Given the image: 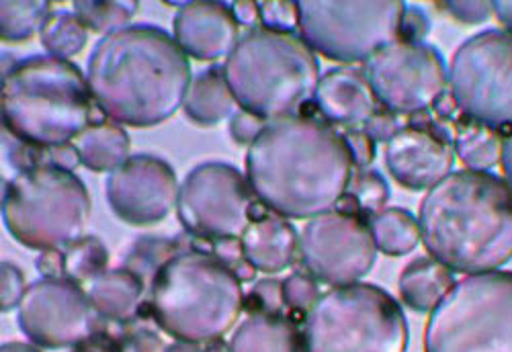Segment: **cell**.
Segmentation results:
<instances>
[{"label": "cell", "instance_id": "6da1fadb", "mask_svg": "<svg viewBox=\"0 0 512 352\" xmlns=\"http://www.w3.org/2000/svg\"><path fill=\"white\" fill-rule=\"evenodd\" d=\"M353 174L343 134L310 115L267 123L246 152V179L256 199L287 219H312L336 209Z\"/></svg>", "mask_w": 512, "mask_h": 352}, {"label": "cell", "instance_id": "7a4b0ae2", "mask_svg": "<svg viewBox=\"0 0 512 352\" xmlns=\"http://www.w3.org/2000/svg\"><path fill=\"white\" fill-rule=\"evenodd\" d=\"M191 62L158 25H127L101 37L89 56L87 82L105 117L138 129L156 127L185 103Z\"/></svg>", "mask_w": 512, "mask_h": 352}, {"label": "cell", "instance_id": "3957f363", "mask_svg": "<svg viewBox=\"0 0 512 352\" xmlns=\"http://www.w3.org/2000/svg\"><path fill=\"white\" fill-rule=\"evenodd\" d=\"M418 224L451 273L498 271L512 260V187L492 172H451L420 201Z\"/></svg>", "mask_w": 512, "mask_h": 352}, {"label": "cell", "instance_id": "277c9868", "mask_svg": "<svg viewBox=\"0 0 512 352\" xmlns=\"http://www.w3.org/2000/svg\"><path fill=\"white\" fill-rule=\"evenodd\" d=\"M0 111L15 142L52 150L74 144L101 109L76 64L39 54L3 70Z\"/></svg>", "mask_w": 512, "mask_h": 352}, {"label": "cell", "instance_id": "5b68a950", "mask_svg": "<svg viewBox=\"0 0 512 352\" xmlns=\"http://www.w3.org/2000/svg\"><path fill=\"white\" fill-rule=\"evenodd\" d=\"M236 105L267 123L300 115L314 101L320 62L302 35L246 29L224 62Z\"/></svg>", "mask_w": 512, "mask_h": 352}, {"label": "cell", "instance_id": "8992f818", "mask_svg": "<svg viewBox=\"0 0 512 352\" xmlns=\"http://www.w3.org/2000/svg\"><path fill=\"white\" fill-rule=\"evenodd\" d=\"M148 312L156 326L181 342H220L244 310L238 277L209 252L183 250L150 283Z\"/></svg>", "mask_w": 512, "mask_h": 352}, {"label": "cell", "instance_id": "52a82bcc", "mask_svg": "<svg viewBox=\"0 0 512 352\" xmlns=\"http://www.w3.org/2000/svg\"><path fill=\"white\" fill-rule=\"evenodd\" d=\"M91 195L74 170L41 164L17 172L3 193V222L31 250H68L84 238Z\"/></svg>", "mask_w": 512, "mask_h": 352}, {"label": "cell", "instance_id": "ba28073f", "mask_svg": "<svg viewBox=\"0 0 512 352\" xmlns=\"http://www.w3.org/2000/svg\"><path fill=\"white\" fill-rule=\"evenodd\" d=\"M306 352H406L402 305L371 283L332 287L302 322Z\"/></svg>", "mask_w": 512, "mask_h": 352}, {"label": "cell", "instance_id": "9c48e42d", "mask_svg": "<svg viewBox=\"0 0 512 352\" xmlns=\"http://www.w3.org/2000/svg\"><path fill=\"white\" fill-rule=\"evenodd\" d=\"M424 352H512V271L455 283L424 326Z\"/></svg>", "mask_w": 512, "mask_h": 352}, {"label": "cell", "instance_id": "30bf717a", "mask_svg": "<svg viewBox=\"0 0 512 352\" xmlns=\"http://www.w3.org/2000/svg\"><path fill=\"white\" fill-rule=\"evenodd\" d=\"M300 35L320 56L340 62H369L400 39L406 3L400 0H300Z\"/></svg>", "mask_w": 512, "mask_h": 352}, {"label": "cell", "instance_id": "8fae6325", "mask_svg": "<svg viewBox=\"0 0 512 352\" xmlns=\"http://www.w3.org/2000/svg\"><path fill=\"white\" fill-rule=\"evenodd\" d=\"M449 93L461 115L498 131L512 127V33L467 37L449 64Z\"/></svg>", "mask_w": 512, "mask_h": 352}, {"label": "cell", "instance_id": "7c38bea8", "mask_svg": "<svg viewBox=\"0 0 512 352\" xmlns=\"http://www.w3.org/2000/svg\"><path fill=\"white\" fill-rule=\"evenodd\" d=\"M246 176L226 162L197 164L181 183L177 215L197 240L242 238L259 203Z\"/></svg>", "mask_w": 512, "mask_h": 352}, {"label": "cell", "instance_id": "4fadbf2b", "mask_svg": "<svg viewBox=\"0 0 512 352\" xmlns=\"http://www.w3.org/2000/svg\"><path fill=\"white\" fill-rule=\"evenodd\" d=\"M365 76L379 107L398 117L433 109L449 84L443 54L431 43L404 39L381 48L365 64Z\"/></svg>", "mask_w": 512, "mask_h": 352}, {"label": "cell", "instance_id": "5bb4252c", "mask_svg": "<svg viewBox=\"0 0 512 352\" xmlns=\"http://www.w3.org/2000/svg\"><path fill=\"white\" fill-rule=\"evenodd\" d=\"M377 246L369 219L332 209L308 219L300 236L304 269L330 287L359 283L375 264Z\"/></svg>", "mask_w": 512, "mask_h": 352}, {"label": "cell", "instance_id": "9a60e30c", "mask_svg": "<svg viewBox=\"0 0 512 352\" xmlns=\"http://www.w3.org/2000/svg\"><path fill=\"white\" fill-rule=\"evenodd\" d=\"M17 324L39 348H72L93 332L107 328L82 285L60 277L31 283L19 303Z\"/></svg>", "mask_w": 512, "mask_h": 352}, {"label": "cell", "instance_id": "2e32d148", "mask_svg": "<svg viewBox=\"0 0 512 352\" xmlns=\"http://www.w3.org/2000/svg\"><path fill=\"white\" fill-rule=\"evenodd\" d=\"M177 172L166 160L136 154L107 174L105 197L117 219L134 228L156 226L177 209Z\"/></svg>", "mask_w": 512, "mask_h": 352}, {"label": "cell", "instance_id": "e0dca14e", "mask_svg": "<svg viewBox=\"0 0 512 352\" xmlns=\"http://www.w3.org/2000/svg\"><path fill=\"white\" fill-rule=\"evenodd\" d=\"M383 162L400 187L431 191L451 174L455 148L441 123H406L386 142Z\"/></svg>", "mask_w": 512, "mask_h": 352}, {"label": "cell", "instance_id": "ac0fdd59", "mask_svg": "<svg viewBox=\"0 0 512 352\" xmlns=\"http://www.w3.org/2000/svg\"><path fill=\"white\" fill-rule=\"evenodd\" d=\"M173 37L181 50L199 62H216L232 54L240 39V23L232 5L216 0L185 3L173 21Z\"/></svg>", "mask_w": 512, "mask_h": 352}, {"label": "cell", "instance_id": "d6986e66", "mask_svg": "<svg viewBox=\"0 0 512 352\" xmlns=\"http://www.w3.org/2000/svg\"><path fill=\"white\" fill-rule=\"evenodd\" d=\"M314 103L326 123L345 125L347 129L365 127L381 109L365 70L351 66L330 68L318 82Z\"/></svg>", "mask_w": 512, "mask_h": 352}, {"label": "cell", "instance_id": "ffe728a7", "mask_svg": "<svg viewBox=\"0 0 512 352\" xmlns=\"http://www.w3.org/2000/svg\"><path fill=\"white\" fill-rule=\"evenodd\" d=\"M240 242L246 260L265 275H277L289 269L300 254V236L289 219L267 209L252 219Z\"/></svg>", "mask_w": 512, "mask_h": 352}, {"label": "cell", "instance_id": "44dd1931", "mask_svg": "<svg viewBox=\"0 0 512 352\" xmlns=\"http://www.w3.org/2000/svg\"><path fill=\"white\" fill-rule=\"evenodd\" d=\"M93 310L105 320L119 326H127L136 320L146 283L140 275L130 269H113L105 271L91 283L84 285Z\"/></svg>", "mask_w": 512, "mask_h": 352}, {"label": "cell", "instance_id": "7402d4cb", "mask_svg": "<svg viewBox=\"0 0 512 352\" xmlns=\"http://www.w3.org/2000/svg\"><path fill=\"white\" fill-rule=\"evenodd\" d=\"M228 352H306L304 332L289 316L250 314L234 330Z\"/></svg>", "mask_w": 512, "mask_h": 352}, {"label": "cell", "instance_id": "603a6c76", "mask_svg": "<svg viewBox=\"0 0 512 352\" xmlns=\"http://www.w3.org/2000/svg\"><path fill=\"white\" fill-rule=\"evenodd\" d=\"M453 287V273L433 256H420L408 262L398 281L402 303L418 314L433 312Z\"/></svg>", "mask_w": 512, "mask_h": 352}, {"label": "cell", "instance_id": "cb8c5ba5", "mask_svg": "<svg viewBox=\"0 0 512 352\" xmlns=\"http://www.w3.org/2000/svg\"><path fill=\"white\" fill-rule=\"evenodd\" d=\"M236 101L222 66H211L193 76L183 103L185 117L199 127H213L236 113Z\"/></svg>", "mask_w": 512, "mask_h": 352}, {"label": "cell", "instance_id": "d4e9b609", "mask_svg": "<svg viewBox=\"0 0 512 352\" xmlns=\"http://www.w3.org/2000/svg\"><path fill=\"white\" fill-rule=\"evenodd\" d=\"M80 166L93 172H113L130 158L132 142L127 131L115 121L93 123L74 140Z\"/></svg>", "mask_w": 512, "mask_h": 352}, {"label": "cell", "instance_id": "484cf974", "mask_svg": "<svg viewBox=\"0 0 512 352\" xmlns=\"http://www.w3.org/2000/svg\"><path fill=\"white\" fill-rule=\"evenodd\" d=\"M455 154L467 170L488 172L502 158L504 138L498 129L459 115L453 121Z\"/></svg>", "mask_w": 512, "mask_h": 352}, {"label": "cell", "instance_id": "4316f807", "mask_svg": "<svg viewBox=\"0 0 512 352\" xmlns=\"http://www.w3.org/2000/svg\"><path fill=\"white\" fill-rule=\"evenodd\" d=\"M375 246L386 256H406L422 242L418 217L402 207H386L369 219Z\"/></svg>", "mask_w": 512, "mask_h": 352}, {"label": "cell", "instance_id": "83f0119b", "mask_svg": "<svg viewBox=\"0 0 512 352\" xmlns=\"http://www.w3.org/2000/svg\"><path fill=\"white\" fill-rule=\"evenodd\" d=\"M52 13L46 0H5L0 5V39L7 43L29 41L41 33Z\"/></svg>", "mask_w": 512, "mask_h": 352}, {"label": "cell", "instance_id": "f1b7e54d", "mask_svg": "<svg viewBox=\"0 0 512 352\" xmlns=\"http://www.w3.org/2000/svg\"><path fill=\"white\" fill-rule=\"evenodd\" d=\"M39 39L50 56L70 60L87 46L89 29L74 11H56L41 29Z\"/></svg>", "mask_w": 512, "mask_h": 352}, {"label": "cell", "instance_id": "f546056e", "mask_svg": "<svg viewBox=\"0 0 512 352\" xmlns=\"http://www.w3.org/2000/svg\"><path fill=\"white\" fill-rule=\"evenodd\" d=\"M140 5L134 3V0H78L74 3V13L78 19L87 25V29L99 33V35H109L115 33L127 25H132L130 21L136 17Z\"/></svg>", "mask_w": 512, "mask_h": 352}, {"label": "cell", "instance_id": "4dcf8cb0", "mask_svg": "<svg viewBox=\"0 0 512 352\" xmlns=\"http://www.w3.org/2000/svg\"><path fill=\"white\" fill-rule=\"evenodd\" d=\"M109 252L97 236H84L68 250H64L66 279L87 285L107 271Z\"/></svg>", "mask_w": 512, "mask_h": 352}, {"label": "cell", "instance_id": "1f68e13d", "mask_svg": "<svg viewBox=\"0 0 512 352\" xmlns=\"http://www.w3.org/2000/svg\"><path fill=\"white\" fill-rule=\"evenodd\" d=\"M185 248L177 240H168V238H140L132 250L127 252L123 267L134 271L144 279V283H152L156 273L164 267V264L183 252Z\"/></svg>", "mask_w": 512, "mask_h": 352}, {"label": "cell", "instance_id": "d6a6232c", "mask_svg": "<svg viewBox=\"0 0 512 352\" xmlns=\"http://www.w3.org/2000/svg\"><path fill=\"white\" fill-rule=\"evenodd\" d=\"M347 195L357 203L361 215L371 219L386 209V203L390 201V185L377 170L359 168L353 174Z\"/></svg>", "mask_w": 512, "mask_h": 352}, {"label": "cell", "instance_id": "836d02e7", "mask_svg": "<svg viewBox=\"0 0 512 352\" xmlns=\"http://www.w3.org/2000/svg\"><path fill=\"white\" fill-rule=\"evenodd\" d=\"M320 295L318 281L308 271H295L283 279V301L287 312L306 318Z\"/></svg>", "mask_w": 512, "mask_h": 352}, {"label": "cell", "instance_id": "e575fe53", "mask_svg": "<svg viewBox=\"0 0 512 352\" xmlns=\"http://www.w3.org/2000/svg\"><path fill=\"white\" fill-rule=\"evenodd\" d=\"M244 310L250 314H271L287 316V307L283 301V281L267 277L250 289V295L244 297Z\"/></svg>", "mask_w": 512, "mask_h": 352}, {"label": "cell", "instance_id": "d590c367", "mask_svg": "<svg viewBox=\"0 0 512 352\" xmlns=\"http://www.w3.org/2000/svg\"><path fill=\"white\" fill-rule=\"evenodd\" d=\"M259 21L271 31H300V11H297V3H291V0H267V3H259Z\"/></svg>", "mask_w": 512, "mask_h": 352}, {"label": "cell", "instance_id": "8d00e7d4", "mask_svg": "<svg viewBox=\"0 0 512 352\" xmlns=\"http://www.w3.org/2000/svg\"><path fill=\"white\" fill-rule=\"evenodd\" d=\"M27 291L25 275L13 262H3L0 267V310L11 312L19 307Z\"/></svg>", "mask_w": 512, "mask_h": 352}, {"label": "cell", "instance_id": "74e56055", "mask_svg": "<svg viewBox=\"0 0 512 352\" xmlns=\"http://www.w3.org/2000/svg\"><path fill=\"white\" fill-rule=\"evenodd\" d=\"M267 127V121L254 117L252 113H246V111H236L232 117H230V125H228V131H230V138L240 144V146H252L256 142V138H259L263 134V129Z\"/></svg>", "mask_w": 512, "mask_h": 352}, {"label": "cell", "instance_id": "f35d334b", "mask_svg": "<svg viewBox=\"0 0 512 352\" xmlns=\"http://www.w3.org/2000/svg\"><path fill=\"white\" fill-rule=\"evenodd\" d=\"M347 146H349V152L353 156V164L355 168H367L373 158H375V150H377V142L367 134L365 127H353V129H347L343 134Z\"/></svg>", "mask_w": 512, "mask_h": 352}, {"label": "cell", "instance_id": "ab89813d", "mask_svg": "<svg viewBox=\"0 0 512 352\" xmlns=\"http://www.w3.org/2000/svg\"><path fill=\"white\" fill-rule=\"evenodd\" d=\"M453 19H457L459 23L465 25H480L484 23L494 11H492V3H486V0H474V3H455V0H447V3L441 5Z\"/></svg>", "mask_w": 512, "mask_h": 352}, {"label": "cell", "instance_id": "60d3db41", "mask_svg": "<svg viewBox=\"0 0 512 352\" xmlns=\"http://www.w3.org/2000/svg\"><path fill=\"white\" fill-rule=\"evenodd\" d=\"M72 352H125V338L101 328L72 346Z\"/></svg>", "mask_w": 512, "mask_h": 352}, {"label": "cell", "instance_id": "b9f144b4", "mask_svg": "<svg viewBox=\"0 0 512 352\" xmlns=\"http://www.w3.org/2000/svg\"><path fill=\"white\" fill-rule=\"evenodd\" d=\"M431 31V21L426 17V13L420 7H408L402 17V27H400V39L404 41H424L426 33Z\"/></svg>", "mask_w": 512, "mask_h": 352}, {"label": "cell", "instance_id": "7bdbcfd3", "mask_svg": "<svg viewBox=\"0 0 512 352\" xmlns=\"http://www.w3.org/2000/svg\"><path fill=\"white\" fill-rule=\"evenodd\" d=\"M125 338L134 348V352H164V348H166L162 338L146 326H140L132 332H127Z\"/></svg>", "mask_w": 512, "mask_h": 352}, {"label": "cell", "instance_id": "ee69618b", "mask_svg": "<svg viewBox=\"0 0 512 352\" xmlns=\"http://www.w3.org/2000/svg\"><path fill=\"white\" fill-rule=\"evenodd\" d=\"M35 267L46 279L66 277V271H64V252L62 250H44V252L37 256Z\"/></svg>", "mask_w": 512, "mask_h": 352}, {"label": "cell", "instance_id": "f6af8a7d", "mask_svg": "<svg viewBox=\"0 0 512 352\" xmlns=\"http://www.w3.org/2000/svg\"><path fill=\"white\" fill-rule=\"evenodd\" d=\"M164 352H228V346L220 342H209V344H197V342H173L164 348Z\"/></svg>", "mask_w": 512, "mask_h": 352}, {"label": "cell", "instance_id": "bcb514c9", "mask_svg": "<svg viewBox=\"0 0 512 352\" xmlns=\"http://www.w3.org/2000/svg\"><path fill=\"white\" fill-rule=\"evenodd\" d=\"M232 11L240 25L248 29L256 27V21H259V3H234Z\"/></svg>", "mask_w": 512, "mask_h": 352}, {"label": "cell", "instance_id": "7dc6e473", "mask_svg": "<svg viewBox=\"0 0 512 352\" xmlns=\"http://www.w3.org/2000/svg\"><path fill=\"white\" fill-rule=\"evenodd\" d=\"M492 11L496 13L504 31L512 33V0H496V3H492Z\"/></svg>", "mask_w": 512, "mask_h": 352}, {"label": "cell", "instance_id": "c3c4849f", "mask_svg": "<svg viewBox=\"0 0 512 352\" xmlns=\"http://www.w3.org/2000/svg\"><path fill=\"white\" fill-rule=\"evenodd\" d=\"M500 164H502V172H504V181L512 187V131L504 138Z\"/></svg>", "mask_w": 512, "mask_h": 352}, {"label": "cell", "instance_id": "681fc988", "mask_svg": "<svg viewBox=\"0 0 512 352\" xmlns=\"http://www.w3.org/2000/svg\"><path fill=\"white\" fill-rule=\"evenodd\" d=\"M0 352H41L39 346L35 344H25V342H7L0 348Z\"/></svg>", "mask_w": 512, "mask_h": 352}]
</instances>
